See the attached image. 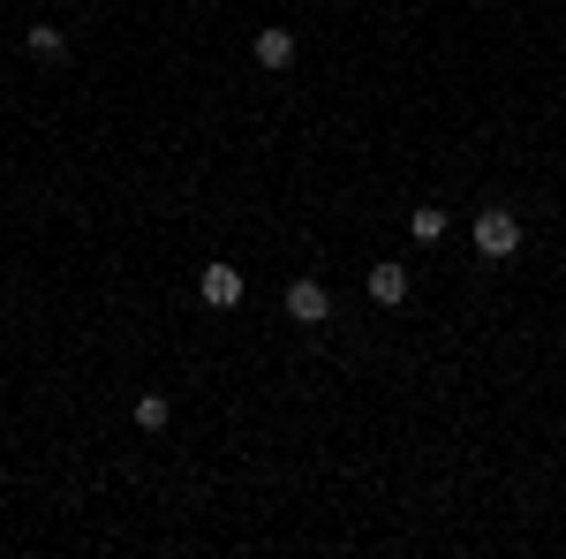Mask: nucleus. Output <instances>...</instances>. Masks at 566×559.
<instances>
[{
  "instance_id": "obj_6",
  "label": "nucleus",
  "mask_w": 566,
  "mask_h": 559,
  "mask_svg": "<svg viewBox=\"0 0 566 559\" xmlns=\"http://www.w3.org/2000/svg\"><path fill=\"white\" fill-rule=\"evenodd\" d=\"M23 45H31L39 61H61V53H69V31H61V23H31V31H23Z\"/></svg>"
},
{
  "instance_id": "obj_8",
  "label": "nucleus",
  "mask_w": 566,
  "mask_h": 559,
  "mask_svg": "<svg viewBox=\"0 0 566 559\" xmlns=\"http://www.w3.org/2000/svg\"><path fill=\"white\" fill-rule=\"evenodd\" d=\"M136 431H167V393H144L136 401Z\"/></svg>"
},
{
  "instance_id": "obj_2",
  "label": "nucleus",
  "mask_w": 566,
  "mask_h": 559,
  "mask_svg": "<svg viewBox=\"0 0 566 559\" xmlns=\"http://www.w3.org/2000/svg\"><path fill=\"white\" fill-rule=\"evenodd\" d=\"M287 318H295V325H325V318H333V296H325L317 280H295V288H287Z\"/></svg>"
},
{
  "instance_id": "obj_3",
  "label": "nucleus",
  "mask_w": 566,
  "mask_h": 559,
  "mask_svg": "<svg viewBox=\"0 0 566 559\" xmlns=\"http://www.w3.org/2000/svg\"><path fill=\"white\" fill-rule=\"evenodd\" d=\"M295 61V31L287 23H264L258 31V69H287Z\"/></svg>"
},
{
  "instance_id": "obj_7",
  "label": "nucleus",
  "mask_w": 566,
  "mask_h": 559,
  "mask_svg": "<svg viewBox=\"0 0 566 559\" xmlns=\"http://www.w3.org/2000/svg\"><path fill=\"white\" fill-rule=\"evenodd\" d=\"M408 235H416V242H438V235H446V213H438V205H416V213H408Z\"/></svg>"
},
{
  "instance_id": "obj_5",
  "label": "nucleus",
  "mask_w": 566,
  "mask_h": 559,
  "mask_svg": "<svg viewBox=\"0 0 566 559\" xmlns=\"http://www.w3.org/2000/svg\"><path fill=\"white\" fill-rule=\"evenodd\" d=\"M205 302H212V310H234V302H242V272H234V265H205Z\"/></svg>"
},
{
  "instance_id": "obj_4",
  "label": "nucleus",
  "mask_w": 566,
  "mask_h": 559,
  "mask_svg": "<svg viewBox=\"0 0 566 559\" xmlns=\"http://www.w3.org/2000/svg\"><path fill=\"white\" fill-rule=\"evenodd\" d=\"M363 288H370V302H408V265H370V280H363Z\"/></svg>"
},
{
  "instance_id": "obj_1",
  "label": "nucleus",
  "mask_w": 566,
  "mask_h": 559,
  "mask_svg": "<svg viewBox=\"0 0 566 559\" xmlns=\"http://www.w3.org/2000/svg\"><path fill=\"white\" fill-rule=\"evenodd\" d=\"M514 250H522V219L506 213V205H483V213H476V258L506 265Z\"/></svg>"
}]
</instances>
